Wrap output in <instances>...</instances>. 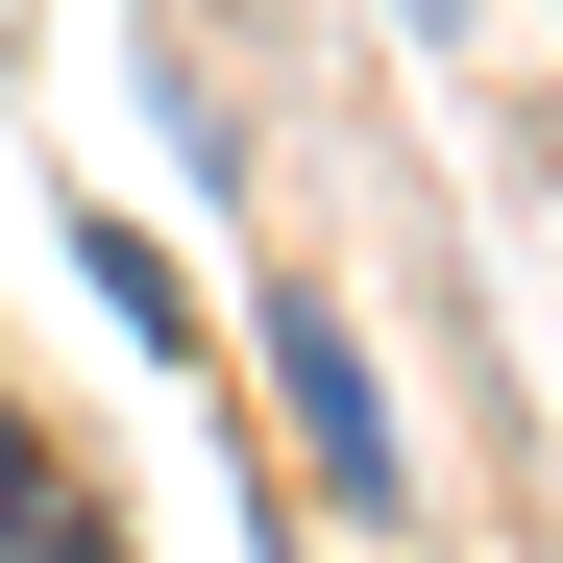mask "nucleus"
Masks as SVG:
<instances>
[{
  "mask_svg": "<svg viewBox=\"0 0 563 563\" xmlns=\"http://www.w3.org/2000/svg\"><path fill=\"white\" fill-rule=\"evenodd\" d=\"M245 343H269V393H295V441H319V490H343V515H393V393H367V343H343V295H269Z\"/></svg>",
  "mask_w": 563,
  "mask_h": 563,
  "instance_id": "1",
  "label": "nucleus"
},
{
  "mask_svg": "<svg viewBox=\"0 0 563 563\" xmlns=\"http://www.w3.org/2000/svg\"><path fill=\"white\" fill-rule=\"evenodd\" d=\"M25 563H123V539H99V515H25Z\"/></svg>",
  "mask_w": 563,
  "mask_h": 563,
  "instance_id": "2",
  "label": "nucleus"
},
{
  "mask_svg": "<svg viewBox=\"0 0 563 563\" xmlns=\"http://www.w3.org/2000/svg\"><path fill=\"white\" fill-rule=\"evenodd\" d=\"M0 465H25V441H0Z\"/></svg>",
  "mask_w": 563,
  "mask_h": 563,
  "instance_id": "3",
  "label": "nucleus"
},
{
  "mask_svg": "<svg viewBox=\"0 0 563 563\" xmlns=\"http://www.w3.org/2000/svg\"><path fill=\"white\" fill-rule=\"evenodd\" d=\"M417 25H441V0H417Z\"/></svg>",
  "mask_w": 563,
  "mask_h": 563,
  "instance_id": "4",
  "label": "nucleus"
}]
</instances>
